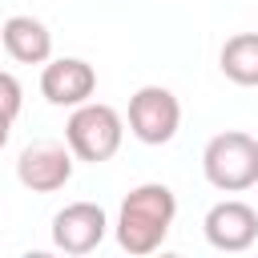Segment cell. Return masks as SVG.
<instances>
[{
  "instance_id": "cell-1",
  "label": "cell",
  "mask_w": 258,
  "mask_h": 258,
  "mask_svg": "<svg viewBox=\"0 0 258 258\" xmlns=\"http://www.w3.org/2000/svg\"><path fill=\"white\" fill-rule=\"evenodd\" d=\"M177 218V198L161 181H145L125 194L117 210V242L129 254H153Z\"/></svg>"
},
{
  "instance_id": "cell-2",
  "label": "cell",
  "mask_w": 258,
  "mask_h": 258,
  "mask_svg": "<svg viewBox=\"0 0 258 258\" xmlns=\"http://www.w3.org/2000/svg\"><path fill=\"white\" fill-rule=\"evenodd\" d=\"M202 169H206V181L214 189L242 194L258 181V141L242 129H226V133L206 141Z\"/></svg>"
},
{
  "instance_id": "cell-3",
  "label": "cell",
  "mask_w": 258,
  "mask_h": 258,
  "mask_svg": "<svg viewBox=\"0 0 258 258\" xmlns=\"http://www.w3.org/2000/svg\"><path fill=\"white\" fill-rule=\"evenodd\" d=\"M121 133H125L121 113H117L113 105H105V101H85V105H77L73 117H69V125H64V141H69L73 157L93 161V165L109 161V157L121 149Z\"/></svg>"
},
{
  "instance_id": "cell-4",
  "label": "cell",
  "mask_w": 258,
  "mask_h": 258,
  "mask_svg": "<svg viewBox=\"0 0 258 258\" xmlns=\"http://www.w3.org/2000/svg\"><path fill=\"white\" fill-rule=\"evenodd\" d=\"M181 125V105L165 85H141L129 97V133L145 145H165L173 141Z\"/></svg>"
},
{
  "instance_id": "cell-5",
  "label": "cell",
  "mask_w": 258,
  "mask_h": 258,
  "mask_svg": "<svg viewBox=\"0 0 258 258\" xmlns=\"http://www.w3.org/2000/svg\"><path fill=\"white\" fill-rule=\"evenodd\" d=\"M16 177L32 194H56L73 177V149L60 141H32L16 161Z\"/></svg>"
},
{
  "instance_id": "cell-6",
  "label": "cell",
  "mask_w": 258,
  "mask_h": 258,
  "mask_svg": "<svg viewBox=\"0 0 258 258\" xmlns=\"http://www.w3.org/2000/svg\"><path fill=\"white\" fill-rule=\"evenodd\" d=\"M93 89H97V73L81 56H56V60H44V69H40V93L48 105L77 109L93 97Z\"/></svg>"
},
{
  "instance_id": "cell-7",
  "label": "cell",
  "mask_w": 258,
  "mask_h": 258,
  "mask_svg": "<svg viewBox=\"0 0 258 258\" xmlns=\"http://www.w3.org/2000/svg\"><path fill=\"white\" fill-rule=\"evenodd\" d=\"M105 226L109 222L97 202H73L64 210H56V218H52V242L64 254H89L101 246Z\"/></svg>"
},
{
  "instance_id": "cell-8",
  "label": "cell",
  "mask_w": 258,
  "mask_h": 258,
  "mask_svg": "<svg viewBox=\"0 0 258 258\" xmlns=\"http://www.w3.org/2000/svg\"><path fill=\"white\" fill-rule=\"evenodd\" d=\"M202 226H206L210 246H214V250H226V254H238V250L254 246V238H258V214H254V206H246V202H238V198L218 202V206L206 214Z\"/></svg>"
},
{
  "instance_id": "cell-9",
  "label": "cell",
  "mask_w": 258,
  "mask_h": 258,
  "mask_svg": "<svg viewBox=\"0 0 258 258\" xmlns=\"http://www.w3.org/2000/svg\"><path fill=\"white\" fill-rule=\"evenodd\" d=\"M0 44L20 64H44L52 56V32L36 16H8L0 28Z\"/></svg>"
},
{
  "instance_id": "cell-10",
  "label": "cell",
  "mask_w": 258,
  "mask_h": 258,
  "mask_svg": "<svg viewBox=\"0 0 258 258\" xmlns=\"http://www.w3.org/2000/svg\"><path fill=\"white\" fill-rule=\"evenodd\" d=\"M222 73L242 85V89H258V32H234L222 52H218Z\"/></svg>"
},
{
  "instance_id": "cell-11",
  "label": "cell",
  "mask_w": 258,
  "mask_h": 258,
  "mask_svg": "<svg viewBox=\"0 0 258 258\" xmlns=\"http://www.w3.org/2000/svg\"><path fill=\"white\" fill-rule=\"evenodd\" d=\"M20 101H24V93H20V81H16L12 73H0V113L16 121V113H20Z\"/></svg>"
},
{
  "instance_id": "cell-12",
  "label": "cell",
  "mask_w": 258,
  "mask_h": 258,
  "mask_svg": "<svg viewBox=\"0 0 258 258\" xmlns=\"http://www.w3.org/2000/svg\"><path fill=\"white\" fill-rule=\"evenodd\" d=\"M8 133H12V117H4V113H0V149L8 145Z\"/></svg>"
}]
</instances>
